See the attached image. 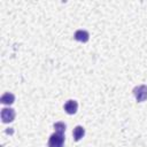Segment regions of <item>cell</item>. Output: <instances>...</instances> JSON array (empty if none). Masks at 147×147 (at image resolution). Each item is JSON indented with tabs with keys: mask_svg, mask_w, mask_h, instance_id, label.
Segmentation results:
<instances>
[{
	"mask_svg": "<svg viewBox=\"0 0 147 147\" xmlns=\"http://www.w3.org/2000/svg\"><path fill=\"white\" fill-rule=\"evenodd\" d=\"M64 145V134L53 133L48 139V147H63Z\"/></svg>",
	"mask_w": 147,
	"mask_h": 147,
	"instance_id": "cell-1",
	"label": "cell"
},
{
	"mask_svg": "<svg viewBox=\"0 0 147 147\" xmlns=\"http://www.w3.org/2000/svg\"><path fill=\"white\" fill-rule=\"evenodd\" d=\"M133 94L138 102H144L147 100V86L146 85H138L133 88Z\"/></svg>",
	"mask_w": 147,
	"mask_h": 147,
	"instance_id": "cell-2",
	"label": "cell"
},
{
	"mask_svg": "<svg viewBox=\"0 0 147 147\" xmlns=\"http://www.w3.org/2000/svg\"><path fill=\"white\" fill-rule=\"evenodd\" d=\"M16 113L13 108H2L1 109V119L3 123H10L15 119Z\"/></svg>",
	"mask_w": 147,
	"mask_h": 147,
	"instance_id": "cell-3",
	"label": "cell"
},
{
	"mask_svg": "<svg viewBox=\"0 0 147 147\" xmlns=\"http://www.w3.org/2000/svg\"><path fill=\"white\" fill-rule=\"evenodd\" d=\"M77 109H78V102L76 100H68L64 103V110L69 115L76 114L77 113Z\"/></svg>",
	"mask_w": 147,
	"mask_h": 147,
	"instance_id": "cell-4",
	"label": "cell"
},
{
	"mask_svg": "<svg viewBox=\"0 0 147 147\" xmlns=\"http://www.w3.org/2000/svg\"><path fill=\"white\" fill-rule=\"evenodd\" d=\"M74 38L77 40V41H80V42H87L88 39H90V33L85 30H77L74 34Z\"/></svg>",
	"mask_w": 147,
	"mask_h": 147,
	"instance_id": "cell-5",
	"label": "cell"
},
{
	"mask_svg": "<svg viewBox=\"0 0 147 147\" xmlns=\"http://www.w3.org/2000/svg\"><path fill=\"white\" fill-rule=\"evenodd\" d=\"M0 101H1V103H3V105H11V103H14V101H15V95H14L13 93H10V92H6V93H3V94L1 95Z\"/></svg>",
	"mask_w": 147,
	"mask_h": 147,
	"instance_id": "cell-6",
	"label": "cell"
},
{
	"mask_svg": "<svg viewBox=\"0 0 147 147\" xmlns=\"http://www.w3.org/2000/svg\"><path fill=\"white\" fill-rule=\"evenodd\" d=\"M72 136H74V139L76 141H79L85 136V129L83 126H80V125H77L72 131Z\"/></svg>",
	"mask_w": 147,
	"mask_h": 147,
	"instance_id": "cell-7",
	"label": "cell"
},
{
	"mask_svg": "<svg viewBox=\"0 0 147 147\" xmlns=\"http://www.w3.org/2000/svg\"><path fill=\"white\" fill-rule=\"evenodd\" d=\"M54 129H55V132L61 133V134H64L65 129H67V125H65L63 122H56V123L54 124Z\"/></svg>",
	"mask_w": 147,
	"mask_h": 147,
	"instance_id": "cell-8",
	"label": "cell"
}]
</instances>
